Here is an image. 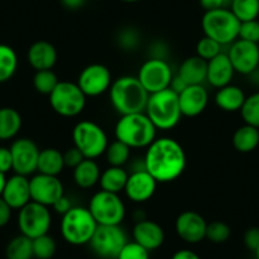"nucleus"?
<instances>
[{"instance_id":"f257e3e1","label":"nucleus","mask_w":259,"mask_h":259,"mask_svg":"<svg viewBox=\"0 0 259 259\" xmlns=\"http://www.w3.org/2000/svg\"><path fill=\"white\" fill-rule=\"evenodd\" d=\"M145 150L144 168L158 183L177 181L186 170V151L174 139L156 138Z\"/></svg>"},{"instance_id":"f03ea898","label":"nucleus","mask_w":259,"mask_h":259,"mask_svg":"<svg viewBox=\"0 0 259 259\" xmlns=\"http://www.w3.org/2000/svg\"><path fill=\"white\" fill-rule=\"evenodd\" d=\"M109 102L121 116L145 112L150 94L145 91L138 76L123 75L112 81Z\"/></svg>"},{"instance_id":"7ed1b4c3","label":"nucleus","mask_w":259,"mask_h":259,"mask_svg":"<svg viewBox=\"0 0 259 259\" xmlns=\"http://www.w3.org/2000/svg\"><path fill=\"white\" fill-rule=\"evenodd\" d=\"M156 127L145 112L121 116L114 126L116 140L131 149H146L156 139Z\"/></svg>"},{"instance_id":"20e7f679","label":"nucleus","mask_w":259,"mask_h":259,"mask_svg":"<svg viewBox=\"0 0 259 259\" xmlns=\"http://www.w3.org/2000/svg\"><path fill=\"white\" fill-rule=\"evenodd\" d=\"M145 113L156 127V130H161V131L174 128L183 117L181 107H179L178 94L170 88L150 94Z\"/></svg>"},{"instance_id":"39448f33","label":"nucleus","mask_w":259,"mask_h":259,"mask_svg":"<svg viewBox=\"0 0 259 259\" xmlns=\"http://www.w3.org/2000/svg\"><path fill=\"white\" fill-rule=\"evenodd\" d=\"M97 226L98 224L92 216L91 211L83 206H73L68 212L61 216L60 221L61 236L71 245L89 244Z\"/></svg>"},{"instance_id":"423d86ee","label":"nucleus","mask_w":259,"mask_h":259,"mask_svg":"<svg viewBox=\"0 0 259 259\" xmlns=\"http://www.w3.org/2000/svg\"><path fill=\"white\" fill-rule=\"evenodd\" d=\"M240 24L241 22L234 16V13L229 8L205 12L201 21L203 34L215 39L221 46H225V45L230 46L239 38Z\"/></svg>"},{"instance_id":"0eeeda50","label":"nucleus","mask_w":259,"mask_h":259,"mask_svg":"<svg viewBox=\"0 0 259 259\" xmlns=\"http://www.w3.org/2000/svg\"><path fill=\"white\" fill-rule=\"evenodd\" d=\"M71 138L74 146L81 151L85 159L96 160L101 158L109 145L108 136L103 127L89 119L79 121L74 126Z\"/></svg>"},{"instance_id":"6e6552de","label":"nucleus","mask_w":259,"mask_h":259,"mask_svg":"<svg viewBox=\"0 0 259 259\" xmlns=\"http://www.w3.org/2000/svg\"><path fill=\"white\" fill-rule=\"evenodd\" d=\"M49 102L55 113L65 118H73L83 113L87 106V96L76 83L60 80L49 96Z\"/></svg>"},{"instance_id":"1a4fd4ad","label":"nucleus","mask_w":259,"mask_h":259,"mask_svg":"<svg viewBox=\"0 0 259 259\" xmlns=\"http://www.w3.org/2000/svg\"><path fill=\"white\" fill-rule=\"evenodd\" d=\"M88 210L98 225H121L126 218V206L119 194L102 189L92 196Z\"/></svg>"},{"instance_id":"9d476101","label":"nucleus","mask_w":259,"mask_h":259,"mask_svg":"<svg viewBox=\"0 0 259 259\" xmlns=\"http://www.w3.org/2000/svg\"><path fill=\"white\" fill-rule=\"evenodd\" d=\"M52 225V215L50 207L39 203H27L24 207L18 210V228L22 235L29 239H36L38 236L49 234Z\"/></svg>"},{"instance_id":"9b49d317","label":"nucleus","mask_w":259,"mask_h":259,"mask_svg":"<svg viewBox=\"0 0 259 259\" xmlns=\"http://www.w3.org/2000/svg\"><path fill=\"white\" fill-rule=\"evenodd\" d=\"M127 241V235L121 225H98L89 245L99 258L117 259Z\"/></svg>"},{"instance_id":"f8f14e48","label":"nucleus","mask_w":259,"mask_h":259,"mask_svg":"<svg viewBox=\"0 0 259 259\" xmlns=\"http://www.w3.org/2000/svg\"><path fill=\"white\" fill-rule=\"evenodd\" d=\"M173 76L174 73L169 62L159 59H148L138 73V79L149 94L168 89Z\"/></svg>"},{"instance_id":"ddd939ff","label":"nucleus","mask_w":259,"mask_h":259,"mask_svg":"<svg viewBox=\"0 0 259 259\" xmlns=\"http://www.w3.org/2000/svg\"><path fill=\"white\" fill-rule=\"evenodd\" d=\"M111 70L103 64H91L80 71L76 84L87 98H96L103 96L112 85Z\"/></svg>"},{"instance_id":"4468645a","label":"nucleus","mask_w":259,"mask_h":259,"mask_svg":"<svg viewBox=\"0 0 259 259\" xmlns=\"http://www.w3.org/2000/svg\"><path fill=\"white\" fill-rule=\"evenodd\" d=\"M29 189L31 201L47 207H52L54 203L65 194L64 184L59 177L42 173H37L29 178Z\"/></svg>"},{"instance_id":"2eb2a0df","label":"nucleus","mask_w":259,"mask_h":259,"mask_svg":"<svg viewBox=\"0 0 259 259\" xmlns=\"http://www.w3.org/2000/svg\"><path fill=\"white\" fill-rule=\"evenodd\" d=\"M13 158V170L16 174L29 177L37 171L39 149L33 140L28 138H19L11 145Z\"/></svg>"},{"instance_id":"dca6fc26","label":"nucleus","mask_w":259,"mask_h":259,"mask_svg":"<svg viewBox=\"0 0 259 259\" xmlns=\"http://www.w3.org/2000/svg\"><path fill=\"white\" fill-rule=\"evenodd\" d=\"M235 73L248 76L259 66V46L238 38L226 52Z\"/></svg>"},{"instance_id":"f3484780","label":"nucleus","mask_w":259,"mask_h":259,"mask_svg":"<svg viewBox=\"0 0 259 259\" xmlns=\"http://www.w3.org/2000/svg\"><path fill=\"white\" fill-rule=\"evenodd\" d=\"M176 233L179 238L188 244H197L206 239L207 221L196 211H183L176 219Z\"/></svg>"},{"instance_id":"a211bd4d","label":"nucleus","mask_w":259,"mask_h":259,"mask_svg":"<svg viewBox=\"0 0 259 259\" xmlns=\"http://www.w3.org/2000/svg\"><path fill=\"white\" fill-rule=\"evenodd\" d=\"M156 187L158 182L145 169H139L128 174L123 192L130 201L135 203H144L153 198Z\"/></svg>"},{"instance_id":"6ab92c4d","label":"nucleus","mask_w":259,"mask_h":259,"mask_svg":"<svg viewBox=\"0 0 259 259\" xmlns=\"http://www.w3.org/2000/svg\"><path fill=\"white\" fill-rule=\"evenodd\" d=\"M178 99L182 116L192 118L205 112L210 97L206 87L201 84V85H188L178 94Z\"/></svg>"},{"instance_id":"aec40b11","label":"nucleus","mask_w":259,"mask_h":259,"mask_svg":"<svg viewBox=\"0 0 259 259\" xmlns=\"http://www.w3.org/2000/svg\"><path fill=\"white\" fill-rule=\"evenodd\" d=\"M2 198L12 207V210H21L31 202L29 178L21 174H14L6 181Z\"/></svg>"},{"instance_id":"412c9836","label":"nucleus","mask_w":259,"mask_h":259,"mask_svg":"<svg viewBox=\"0 0 259 259\" xmlns=\"http://www.w3.org/2000/svg\"><path fill=\"white\" fill-rule=\"evenodd\" d=\"M133 238L135 243L140 244L146 250L153 251L163 245L165 240V233L156 221L145 219L135 223L133 229Z\"/></svg>"},{"instance_id":"4be33fe9","label":"nucleus","mask_w":259,"mask_h":259,"mask_svg":"<svg viewBox=\"0 0 259 259\" xmlns=\"http://www.w3.org/2000/svg\"><path fill=\"white\" fill-rule=\"evenodd\" d=\"M27 60L34 71L52 70L59 60V54H57L56 47L51 42L41 39V41L33 42L29 46Z\"/></svg>"},{"instance_id":"5701e85b","label":"nucleus","mask_w":259,"mask_h":259,"mask_svg":"<svg viewBox=\"0 0 259 259\" xmlns=\"http://www.w3.org/2000/svg\"><path fill=\"white\" fill-rule=\"evenodd\" d=\"M233 65L228 54L221 52L212 60L207 61V76H206V83L212 88L220 89L223 87L231 84L234 78Z\"/></svg>"},{"instance_id":"b1692460","label":"nucleus","mask_w":259,"mask_h":259,"mask_svg":"<svg viewBox=\"0 0 259 259\" xmlns=\"http://www.w3.org/2000/svg\"><path fill=\"white\" fill-rule=\"evenodd\" d=\"M177 75L186 81L187 85H201L206 83L207 76V61L194 55L182 61Z\"/></svg>"},{"instance_id":"393cba45","label":"nucleus","mask_w":259,"mask_h":259,"mask_svg":"<svg viewBox=\"0 0 259 259\" xmlns=\"http://www.w3.org/2000/svg\"><path fill=\"white\" fill-rule=\"evenodd\" d=\"M245 98V93L240 87L229 84V85L218 89L215 94V103L221 111L233 113V112L240 111Z\"/></svg>"},{"instance_id":"a878e982","label":"nucleus","mask_w":259,"mask_h":259,"mask_svg":"<svg viewBox=\"0 0 259 259\" xmlns=\"http://www.w3.org/2000/svg\"><path fill=\"white\" fill-rule=\"evenodd\" d=\"M101 168L94 159H84L73 169V181L79 188L91 189L99 183Z\"/></svg>"},{"instance_id":"bb28decb","label":"nucleus","mask_w":259,"mask_h":259,"mask_svg":"<svg viewBox=\"0 0 259 259\" xmlns=\"http://www.w3.org/2000/svg\"><path fill=\"white\" fill-rule=\"evenodd\" d=\"M128 173L123 166H111L102 170L101 178H99V186L102 191L111 192V193L119 194L123 192L126 187Z\"/></svg>"},{"instance_id":"cd10ccee","label":"nucleus","mask_w":259,"mask_h":259,"mask_svg":"<svg viewBox=\"0 0 259 259\" xmlns=\"http://www.w3.org/2000/svg\"><path fill=\"white\" fill-rule=\"evenodd\" d=\"M65 168L64 155L55 148H46L39 151L37 171L47 176L59 177Z\"/></svg>"},{"instance_id":"c85d7f7f","label":"nucleus","mask_w":259,"mask_h":259,"mask_svg":"<svg viewBox=\"0 0 259 259\" xmlns=\"http://www.w3.org/2000/svg\"><path fill=\"white\" fill-rule=\"evenodd\" d=\"M22 128V116L16 108H0V141L12 140Z\"/></svg>"},{"instance_id":"c756f323","label":"nucleus","mask_w":259,"mask_h":259,"mask_svg":"<svg viewBox=\"0 0 259 259\" xmlns=\"http://www.w3.org/2000/svg\"><path fill=\"white\" fill-rule=\"evenodd\" d=\"M233 146L239 153H251L259 145V133L258 128L250 124L244 123L238 127L233 135Z\"/></svg>"},{"instance_id":"7c9ffc66","label":"nucleus","mask_w":259,"mask_h":259,"mask_svg":"<svg viewBox=\"0 0 259 259\" xmlns=\"http://www.w3.org/2000/svg\"><path fill=\"white\" fill-rule=\"evenodd\" d=\"M18 64V55L13 47L0 44V83H6L16 75Z\"/></svg>"},{"instance_id":"2f4dec72","label":"nucleus","mask_w":259,"mask_h":259,"mask_svg":"<svg viewBox=\"0 0 259 259\" xmlns=\"http://www.w3.org/2000/svg\"><path fill=\"white\" fill-rule=\"evenodd\" d=\"M6 255L7 259H32L33 258L32 239L22 234L13 238L7 245Z\"/></svg>"},{"instance_id":"473e14b6","label":"nucleus","mask_w":259,"mask_h":259,"mask_svg":"<svg viewBox=\"0 0 259 259\" xmlns=\"http://www.w3.org/2000/svg\"><path fill=\"white\" fill-rule=\"evenodd\" d=\"M229 9L240 22L253 21L259 17V0H233Z\"/></svg>"},{"instance_id":"72a5a7b5","label":"nucleus","mask_w":259,"mask_h":259,"mask_svg":"<svg viewBox=\"0 0 259 259\" xmlns=\"http://www.w3.org/2000/svg\"><path fill=\"white\" fill-rule=\"evenodd\" d=\"M131 150L133 149L122 143V141H112V143H109L108 148H107L106 153H104L107 163L111 166H123L130 160Z\"/></svg>"},{"instance_id":"f704fd0d","label":"nucleus","mask_w":259,"mask_h":259,"mask_svg":"<svg viewBox=\"0 0 259 259\" xmlns=\"http://www.w3.org/2000/svg\"><path fill=\"white\" fill-rule=\"evenodd\" d=\"M240 116L244 123L250 124L258 128L259 127V91L245 98L243 107H241Z\"/></svg>"},{"instance_id":"c9c22d12","label":"nucleus","mask_w":259,"mask_h":259,"mask_svg":"<svg viewBox=\"0 0 259 259\" xmlns=\"http://www.w3.org/2000/svg\"><path fill=\"white\" fill-rule=\"evenodd\" d=\"M59 81V78L54 70H39L36 71L33 75V88L39 94L50 96Z\"/></svg>"},{"instance_id":"e433bc0d","label":"nucleus","mask_w":259,"mask_h":259,"mask_svg":"<svg viewBox=\"0 0 259 259\" xmlns=\"http://www.w3.org/2000/svg\"><path fill=\"white\" fill-rule=\"evenodd\" d=\"M33 245V258L51 259L57 250L56 240L50 234L38 236L32 240Z\"/></svg>"},{"instance_id":"4c0bfd02","label":"nucleus","mask_w":259,"mask_h":259,"mask_svg":"<svg viewBox=\"0 0 259 259\" xmlns=\"http://www.w3.org/2000/svg\"><path fill=\"white\" fill-rule=\"evenodd\" d=\"M231 235V229L224 221H212V223H207V228H206V239L210 240L211 243L221 244L229 240Z\"/></svg>"},{"instance_id":"58836bf2","label":"nucleus","mask_w":259,"mask_h":259,"mask_svg":"<svg viewBox=\"0 0 259 259\" xmlns=\"http://www.w3.org/2000/svg\"><path fill=\"white\" fill-rule=\"evenodd\" d=\"M117 45L121 47L123 51H135L141 45V36L139 31H136L133 27L121 29L117 36Z\"/></svg>"},{"instance_id":"ea45409f","label":"nucleus","mask_w":259,"mask_h":259,"mask_svg":"<svg viewBox=\"0 0 259 259\" xmlns=\"http://www.w3.org/2000/svg\"><path fill=\"white\" fill-rule=\"evenodd\" d=\"M221 52H223V46L210 37L203 36L196 45V55L206 61H210Z\"/></svg>"},{"instance_id":"a19ab883","label":"nucleus","mask_w":259,"mask_h":259,"mask_svg":"<svg viewBox=\"0 0 259 259\" xmlns=\"http://www.w3.org/2000/svg\"><path fill=\"white\" fill-rule=\"evenodd\" d=\"M117 259H150V251L135 241H127Z\"/></svg>"},{"instance_id":"79ce46f5","label":"nucleus","mask_w":259,"mask_h":259,"mask_svg":"<svg viewBox=\"0 0 259 259\" xmlns=\"http://www.w3.org/2000/svg\"><path fill=\"white\" fill-rule=\"evenodd\" d=\"M239 38L244 41L253 42V44L259 45V21L253 19V21L241 22L240 29H239Z\"/></svg>"},{"instance_id":"37998d69","label":"nucleus","mask_w":259,"mask_h":259,"mask_svg":"<svg viewBox=\"0 0 259 259\" xmlns=\"http://www.w3.org/2000/svg\"><path fill=\"white\" fill-rule=\"evenodd\" d=\"M148 55L149 59H159L168 61V57L170 55V49L166 45V42L161 41V39H156V41L151 42L150 46H149Z\"/></svg>"},{"instance_id":"c03bdc74","label":"nucleus","mask_w":259,"mask_h":259,"mask_svg":"<svg viewBox=\"0 0 259 259\" xmlns=\"http://www.w3.org/2000/svg\"><path fill=\"white\" fill-rule=\"evenodd\" d=\"M62 155H64L65 166H68V168L71 169L75 168L76 165H79V164L85 159L83 154H81V151L79 150V149H76L74 145L71 146V148L66 149V150L62 153Z\"/></svg>"},{"instance_id":"a18cd8bd","label":"nucleus","mask_w":259,"mask_h":259,"mask_svg":"<svg viewBox=\"0 0 259 259\" xmlns=\"http://www.w3.org/2000/svg\"><path fill=\"white\" fill-rule=\"evenodd\" d=\"M11 170H13V158H12L11 149L0 146V173L7 174Z\"/></svg>"},{"instance_id":"49530a36","label":"nucleus","mask_w":259,"mask_h":259,"mask_svg":"<svg viewBox=\"0 0 259 259\" xmlns=\"http://www.w3.org/2000/svg\"><path fill=\"white\" fill-rule=\"evenodd\" d=\"M244 244L249 250H255L259 246V228H250L244 234Z\"/></svg>"},{"instance_id":"de8ad7c7","label":"nucleus","mask_w":259,"mask_h":259,"mask_svg":"<svg viewBox=\"0 0 259 259\" xmlns=\"http://www.w3.org/2000/svg\"><path fill=\"white\" fill-rule=\"evenodd\" d=\"M233 0H200V4L205 12L215 11L220 8H230Z\"/></svg>"},{"instance_id":"09e8293b","label":"nucleus","mask_w":259,"mask_h":259,"mask_svg":"<svg viewBox=\"0 0 259 259\" xmlns=\"http://www.w3.org/2000/svg\"><path fill=\"white\" fill-rule=\"evenodd\" d=\"M73 207V203H71V200L68 197V196H62L61 198H60L59 201H56V202L54 203V206H52V210L55 211L56 213H59V215H65V213L68 212L70 208Z\"/></svg>"},{"instance_id":"8fccbe9b","label":"nucleus","mask_w":259,"mask_h":259,"mask_svg":"<svg viewBox=\"0 0 259 259\" xmlns=\"http://www.w3.org/2000/svg\"><path fill=\"white\" fill-rule=\"evenodd\" d=\"M12 212H13V210H12L11 206L0 197V228L8 225L12 219Z\"/></svg>"},{"instance_id":"3c124183","label":"nucleus","mask_w":259,"mask_h":259,"mask_svg":"<svg viewBox=\"0 0 259 259\" xmlns=\"http://www.w3.org/2000/svg\"><path fill=\"white\" fill-rule=\"evenodd\" d=\"M171 259H201L196 251L191 250V249H181V250H177L173 254Z\"/></svg>"},{"instance_id":"603ef678","label":"nucleus","mask_w":259,"mask_h":259,"mask_svg":"<svg viewBox=\"0 0 259 259\" xmlns=\"http://www.w3.org/2000/svg\"><path fill=\"white\" fill-rule=\"evenodd\" d=\"M187 87H188V85L186 84V81H184L183 79L179 78V76L176 74V75L173 76V80H171L170 87H169V88H170L171 91L176 92L177 94H179L181 92H183L184 89L187 88Z\"/></svg>"},{"instance_id":"864d4df0","label":"nucleus","mask_w":259,"mask_h":259,"mask_svg":"<svg viewBox=\"0 0 259 259\" xmlns=\"http://www.w3.org/2000/svg\"><path fill=\"white\" fill-rule=\"evenodd\" d=\"M85 0H60L61 6L66 9H70V11H75V9L81 8Z\"/></svg>"},{"instance_id":"5fc2aeb1","label":"nucleus","mask_w":259,"mask_h":259,"mask_svg":"<svg viewBox=\"0 0 259 259\" xmlns=\"http://www.w3.org/2000/svg\"><path fill=\"white\" fill-rule=\"evenodd\" d=\"M248 76H249V81H250L251 85L256 87V88L259 89V66L255 69V70L251 71Z\"/></svg>"},{"instance_id":"6e6d98bb","label":"nucleus","mask_w":259,"mask_h":259,"mask_svg":"<svg viewBox=\"0 0 259 259\" xmlns=\"http://www.w3.org/2000/svg\"><path fill=\"white\" fill-rule=\"evenodd\" d=\"M146 216L145 213L143 212V210H136L135 213H134V220L138 223V221H141V220H145Z\"/></svg>"},{"instance_id":"4d7b16f0","label":"nucleus","mask_w":259,"mask_h":259,"mask_svg":"<svg viewBox=\"0 0 259 259\" xmlns=\"http://www.w3.org/2000/svg\"><path fill=\"white\" fill-rule=\"evenodd\" d=\"M6 181H7L6 174L0 173V197H2V193H3L4 186H6Z\"/></svg>"},{"instance_id":"13d9d810","label":"nucleus","mask_w":259,"mask_h":259,"mask_svg":"<svg viewBox=\"0 0 259 259\" xmlns=\"http://www.w3.org/2000/svg\"><path fill=\"white\" fill-rule=\"evenodd\" d=\"M119 2H123V3H136V2H140V0H119Z\"/></svg>"},{"instance_id":"bf43d9fd","label":"nucleus","mask_w":259,"mask_h":259,"mask_svg":"<svg viewBox=\"0 0 259 259\" xmlns=\"http://www.w3.org/2000/svg\"><path fill=\"white\" fill-rule=\"evenodd\" d=\"M254 253H255V259H259V246L254 250Z\"/></svg>"},{"instance_id":"052dcab7","label":"nucleus","mask_w":259,"mask_h":259,"mask_svg":"<svg viewBox=\"0 0 259 259\" xmlns=\"http://www.w3.org/2000/svg\"><path fill=\"white\" fill-rule=\"evenodd\" d=\"M258 133H259V127H258Z\"/></svg>"},{"instance_id":"680f3d73","label":"nucleus","mask_w":259,"mask_h":259,"mask_svg":"<svg viewBox=\"0 0 259 259\" xmlns=\"http://www.w3.org/2000/svg\"><path fill=\"white\" fill-rule=\"evenodd\" d=\"M258 46H259V45H258Z\"/></svg>"}]
</instances>
